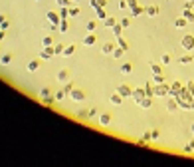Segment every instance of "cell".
I'll list each match as a JSON object with an SVG mask.
<instances>
[{
    "instance_id": "cell-1",
    "label": "cell",
    "mask_w": 194,
    "mask_h": 167,
    "mask_svg": "<svg viewBox=\"0 0 194 167\" xmlns=\"http://www.w3.org/2000/svg\"><path fill=\"white\" fill-rule=\"evenodd\" d=\"M168 94H170V88H168L164 82L156 84V88H155V96H156V98H166Z\"/></svg>"
},
{
    "instance_id": "cell-2",
    "label": "cell",
    "mask_w": 194,
    "mask_h": 167,
    "mask_svg": "<svg viewBox=\"0 0 194 167\" xmlns=\"http://www.w3.org/2000/svg\"><path fill=\"white\" fill-rule=\"evenodd\" d=\"M180 44H182V48L184 50H194V36H190V34H186V36H182V40H180Z\"/></svg>"
},
{
    "instance_id": "cell-3",
    "label": "cell",
    "mask_w": 194,
    "mask_h": 167,
    "mask_svg": "<svg viewBox=\"0 0 194 167\" xmlns=\"http://www.w3.org/2000/svg\"><path fill=\"white\" fill-rule=\"evenodd\" d=\"M46 18L50 20L52 28H58V24L62 22V16H60V14H56V12H48V14H46Z\"/></svg>"
},
{
    "instance_id": "cell-4",
    "label": "cell",
    "mask_w": 194,
    "mask_h": 167,
    "mask_svg": "<svg viewBox=\"0 0 194 167\" xmlns=\"http://www.w3.org/2000/svg\"><path fill=\"white\" fill-rule=\"evenodd\" d=\"M117 92H119V94H121L123 98H131V96H133V90H131V88H129L127 84H121V86L117 88Z\"/></svg>"
},
{
    "instance_id": "cell-5",
    "label": "cell",
    "mask_w": 194,
    "mask_h": 167,
    "mask_svg": "<svg viewBox=\"0 0 194 167\" xmlns=\"http://www.w3.org/2000/svg\"><path fill=\"white\" fill-rule=\"evenodd\" d=\"M137 106H139V108H143V110H149V108L153 106V98L145 96V98H141V100L137 102Z\"/></svg>"
},
{
    "instance_id": "cell-6",
    "label": "cell",
    "mask_w": 194,
    "mask_h": 167,
    "mask_svg": "<svg viewBox=\"0 0 194 167\" xmlns=\"http://www.w3.org/2000/svg\"><path fill=\"white\" fill-rule=\"evenodd\" d=\"M70 98H72L73 102H83V100H85V94H83L81 90H72V94H70Z\"/></svg>"
},
{
    "instance_id": "cell-7",
    "label": "cell",
    "mask_w": 194,
    "mask_h": 167,
    "mask_svg": "<svg viewBox=\"0 0 194 167\" xmlns=\"http://www.w3.org/2000/svg\"><path fill=\"white\" fill-rule=\"evenodd\" d=\"M95 42H97V36H95L93 32H89V34L83 38V42H81V44H83V46H95Z\"/></svg>"
},
{
    "instance_id": "cell-8",
    "label": "cell",
    "mask_w": 194,
    "mask_h": 167,
    "mask_svg": "<svg viewBox=\"0 0 194 167\" xmlns=\"http://www.w3.org/2000/svg\"><path fill=\"white\" fill-rule=\"evenodd\" d=\"M58 82L60 84L70 82V72H68V70H60V72H58Z\"/></svg>"
},
{
    "instance_id": "cell-9",
    "label": "cell",
    "mask_w": 194,
    "mask_h": 167,
    "mask_svg": "<svg viewBox=\"0 0 194 167\" xmlns=\"http://www.w3.org/2000/svg\"><path fill=\"white\" fill-rule=\"evenodd\" d=\"M52 56H56V54H54V48H50V46L44 48V50L40 52V58H44V60H50Z\"/></svg>"
},
{
    "instance_id": "cell-10",
    "label": "cell",
    "mask_w": 194,
    "mask_h": 167,
    "mask_svg": "<svg viewBox=\"0 0 194 167\" xmlns=\"http://www.w3.org/2000/svg\"><path fill=\"white\" fill-rule=\"evenodd\" d=\"M145 96H147V94H145V90H143V88H137V90H133V96H131V98H133L135 102H139V100H141V98H145Z\"/></svg>"
},
{
    "instance_id": "cell-11",
    "label": "cell",
    "mask_w": 194,
    "mask_h": 167,
    "mask_svg": "<svg viewBox=\"0 0 194 167\" xmlns=\"http://www.w3.org/2000/svg\"><path fill=\"white\" fill-rule=\"evenodd\" d=\"M109 102H111L113 106H121V104H123V96H121L119 92H115V94H113V96L109 98Z\"/></svg>"
},
{
    "instance_id": "cell-12",
    "label": "cell",
    "mask_w": 194,
    "mask_h": 167,
    "mask_svg": "<svg viewBox=\"0 0 194 167\" xmlns=\"http://www.w3.org/2000/svg\"><path fill=\"white\" fill-rule=\"evenodd\" d=\"M99 124L101 125H111V114H101V116H99Z\"/></svg>"
},
{
    "instance_id": "cell-13",
    "label": "cell",
    "mask_w": 194,
    "mask_h": 167,
    "mask_svg": "<svg viewBox=\"0 0 194 167\" xmlns=\"http://www.w3.org/2000/svg\"><path fill=\"white\" fill-rule=\"evenodd\" d=\"M113 50H115V46H113V44H109V42H105V44H103V48H101V52H103L105 56L113 54Z\"/></svg>"
},
{
    "instance_id": "cell-14",
    "label": "cell",
    "mask_w": 194,
    "mask_h": 167,
    "mask_svg": "<svg viewBox=\"0 0 194 167\" xmlns=\"http://www.w3.org/2000/svg\"><path fill=\"white\" fill-rule=\"evenodd\" d=\"M166 110H168L170 114L176 112V110H178V102H176V100H168V102H166Z\"/></svg>"
},
{
    "instance_id": "cell-15",
    "label": "cell",
    "mask_w": 194,
    "mask_h": 167,
    "mask_svg": "<svg viewBox=\"0 0 194 167\" xmlns=\"http://www.w3.org/2000/svg\"><path fill=\"white\" fill-rule=\"evenodd\" d=\"M115 24H117V20L113 18V16H107V18H103V26H105V28H113Z\"/></svg>"
},
{
    "instance_id": "cell-16",
    "label": "cell",
    "mask_w": 194,
    "mask_h": 167,
    "mask_svg": "<svg viewBox=\"0 0 194 167\" xmlns=\"http://www.w3.org/2000/svg\"><path fill=\"white\" fill-rule=\"evenodd\" d=\"M180 92H182V86H180V84H178V82H174V84H172V86H170V94H172L174 98H176V96H178Z\"/></svg>"
},
{
    "instance_id": "cell-17",
    "label": "cell",
    "mask_w": 194,
    "mask_h": 167,
    "mask_svg": "<svg viewBox=\"0 0 194 167\" xmlns=\"http://www.w3.org/2000/svg\"><path fill=\"white\" fill-rule=\"evenodd\" d=\"M186 24H188V20H186L184 16H180V18H176V20H174V28H184Z\"/></svg>"
},
{
    "instance_id": "cell-18",
    "label": "cell",
    "mask_w": 194,
    "mask_h": 167,
    "mask_svg": "<svg viewBox=\"0 0 194 167\" xmlns=\"http://www.w3.org/2000/svg\"><path fill=\"white\" fill-rule=\"evenodd\" d=\"M73 52H75V46L72 44V46H66V48H64V54H62V56L70 58V56H73Z\"/></svg>"
},
{
    "instance_id": "cell-19",
    "label": "cell",
    "mask_w": 194,
    "mask_h": 167,
    "mask_svg": "<svg viewBox=\"0 0 194 167\" xmlns=\"http://www.w3.org/2000/svg\"><path fill=\"white\" fill-rule=\"evenodd\" d=\"M145 12H147V16L155 18L156 14H158V8H156V6H149V8H145Z\"/></svg>"
},
{
    "instance_id": "cell-20",
    "label": "cell",
    "mask_w": 194,
    "mask_h": 167,
    "mask_svg": "<svg viewBox=\"0 0 194 167\" xmlns=\"http://www.w3.org/2000/svg\"><path fill=\"white\" fill-rule=\"evenodd\" d=\"M182 16L188 20V22H194V12L190 10V8H184V12H182Z\"/></svg>"
},
{
    "instance_id": "cell-21",
    "label": "cell",
    "mask_w": 194,
    "mask_h": 167,
    "mask_svg": "<svg viewBox=\"0 0 194 167\" xmlns=\"http://www.w3.org/2000/svg\"><path fill=\"white\" fill-rule=\"evenodd\" d=\"M95 16H97L99 20H103V18H107V14H105V10H103V6H97V8H95Z\"/></svg>"
},
{
    "instance_id": "cell-22",
    "label": "cell",
    "mask_w": 194,
    "mask_h": 167,
    "mask_svg": "<svg viewBox=\"0 0 194 167\" xmlns=\"http://www.w3.org/2000/svg\"><path fill=\"white\" fill-rule=\"evenodd\" d=\"M10 62H12V56H10V54H4V56H0V64H2V66H8Z\"/></svg>"
},
{
    "instance_id": "cell-23",
    "label": "cell",
    "mask_w": 194,
    "mask_h": 167,
    "mask_svg": "<svg viewBox=\"0 0 194 167\" xmlns=\"http://www.w3.org/2000/svg\"><path fill=\"white\" fill-rule=\"evenodd\" d=\"M105 4H107V0H91V2H89V6H91L93 10H95L97 6H105Z\"/></svg>"
},
{
    "instance_id": "cell-24",
    "label": "cell",
    "mask_w": 194,
    "mask_h": 167,
    "mask_svg": "<svg viewBox=\"0 0 194 167\" xmlns=\"http://www.w3.org/2000/svg\"><path fill=\"white\" fill-rule=\"evenodd\" d=\"M38 68H40V64L36 62V60H32V62L28 64V72H32V74H34V72H38Z\"/></svg>"
},
{
    "instance_id": "cell-25",
    "label": "cell",
    "mask_w": 194,
    "mask_h": 167,
    "mask_svg": "<svg viewBox=\"0 0 194 167\" xmlns=\"http://www.w3.org/2000/svg\"><path fill=\"white\" fill-rule=\"evenodd\" d=\"M123 52H125V48H121V46H119V48H115V50H113V54H111V56H113L115 60H119V58L123 56Z\"/></svg>"
},
{
    "instance_id": "cell-26",
    "label": "cell",
    "mask_w": 194,
    "mask_h": 167,
    "mask_svg": "<svg viewBox=\"0 0 194 167\" xmlns=\"http://www.w3.org/2000/svg\"><path fill=\"white\" fill-rule=\"evenodd\" d=\"M178 62H180V64H190V62H192V54H184V56H180Z\"/></svg>"
},
{
    "instance_id": "cell-27",
    "label": "cell",
    "mask_w": 194,
    "mask_h": 167,
    "mask_svg": "<svg viewBox=\"0 0 194 167\" xmlns=\"http://www.w3.org/2000/svg\"><path fill=\"white\" fill-rule=\"evenodd\" d=\"M131 72H133V66H131V64H129V62H127V64H123V66H121V74H131Z\"/></svg>"
},
{
    "instance_id": "cell-28",
    "label": "cell",
    "mask_w": 194,
    "mask_h": 167,
    "mask_svg": "<svg viewBox=\"0 0 194 167\" xmlns=\"http://www.w3.org/2000/svg\"><path fill=\"white\" fill-rule=\"evenodd\" d=\"M111 30H113V34H115V38H117V36H123V26H121V24H115V26H113Z\"/></svg>"
},
{
    "instance_id": "cell-29",
    "label": "cell",
    "mask_w": 194,
    "mask_h": 167,
    "mask_svg": "<svg viewBox=\"0 0 194 167\" xmlns=\"http://www.w3.org/2000/svg\"><path fill=\"white\" fill-rule=\"evenodd\" d=\"M58 30H60V32H68V22H66V18H62V22L58 24Z\"/></svg>"
},
{
    "instance_id": "cell-30",
    "label": "cell",
    "mask_w": 194,
    "mask_h": 167,
    "mask_svg": "<svg viewBox=\"0 0 194 167\" xmlns=\"http://www.w3.org/2000/svg\"><path fill=\"white\" fill-rule=\"evenodd\" d=\"M184 151H186V153H192L194 151V139H190V141L184 145Z\"/></svg>"
},
{
    "instance_id": "cell-31",
    "label": "cell",
    "mask_w": 194,
    "mask_h": 167,
    "mask_svg": "<svg viewBox=\"0 0 194 167\" xmlns=\"http://www.w3.org/2000/svg\"><path fill=\"white\" fill-rule=\"evenodd\" d=\"M145 94H147L149 98H155V90L151 88V84H147V86H145Z\"/></svg>"
},
{
    "instance_id": "cell-32",
    "label": "cell",
    "mask_w": 194,
    "mask_h": 167,
    "mask_svg": "<svg viewBox=\"0 0 194 167\" xmlns=\"http://www.w3.org/2000/svg\"><path fill=\"white\" fill-rule=\"evenodd\" d=\"M85 30H87V32H95V22H93V20H89V22L85 24Z\"/></svg>"
},
{
    "instance_id": "cell-33",
    "label": "cell",
    "mask_w": 194,
    "mask_h": 167,
    "mask_svg": "<svg viewBox=\"0 0 194 167\" xmlns=\"http://www.w3.org/2000/svg\"><path fill=\"white\" fill-rule=\"evenodd\" d=\"M153 82H155V84H162V82H164L162 74H153Z\"/></svg>"
},
{
    "instance_id": "cell-34",
    "label": "cell",
    "mask_w": 194,
    "mask_h": 167,
    "mask_svg": "<svg viewBox=\"0 0 194 167\" xmlns=\"http://www.w3.org/2000/svg\"><path fill=\"white\" fill-rule=\"evenodd\" d=\"M72 90H73V84H72V82H66V86H64V92L70 96V94H72Z\"/></svg>"
},
{
    "instance_id": "cell-35",
    "label": "cell",
    "mask_w": 194,
    "mask_h": 167,
    "mask_svg": "<svg viewBox=\"0 0 194 167\" xmlns=\"http://www.w3.org/2000/svg\"><path fill=\"white\" fill-rule=\"evenodd\" d=\"M151 72H153V74H160V66L155 64V62H151Z\"/></svg>"
},
{
    "instance_id": "cell-36",
    "label": "cell",
    "mask_w": 194,
    "mask_h": 167,
    "mask_svg": "<svg viewBox=\"0 0 194 167\" xmlns=\"http://www.w3.org/2000/svg\"><path fill=\"white\" fill-rule=\"evenodd\" d=\"M139 14H143V8H141V6H135V8L131 10V16H139Z\"/></svg>"
},
{
    "instance_id": "cell-37",
    "label": "cell",
    "mask_w": 194,
    "mask_h": 167,
    "mask_svg": "<svg viewBox=\"0 0 194 167\" xmlns=\"http://www.w3.org/2000/svg\"><path fill=\"white\" fill-rule=\"evenodd\" d=\"M119 24H121L123 28H129V26H131V20H129V18H121V20H119Z\"/></svg>"
},
{
    "instance_id": "cell-38",
    "label": "cell",
    "mask_w": 194,
    "mask_h": 167,
    "mask_svg": "<svg viewBox=\"0 0 194 167\" xmlns=\"http://www.w3.org/2000/svg\"><path fill=\"white\" fill-rule=\"evenodd\" d=\"M54 54H56V56H62V54H64V46H62V44H58V46L54 48Z\"/></svg>"
},
{
    "instance_id": "cell-39",
    "label": "cell",
    "mask_w": 194,
    "mask_h": 167,
    "mask_svg": "<svg viewBox=\"0 0 194 167\" xmlns=\"http://www.w3.org/2000/svg\"><path fill=\"white\" fill-rule=\"evenodd\" d=\"M50 96H52V94H50L48 88H42V90H40V98H50Z\"/></svg>"
},
{
    "instance_id": "cell-40",
    "label": "cell",
    "mask_w": 194,
    "mask_h": 167,
    "mask_svg": "<svg viewBox=\"0 0 194 167\" xmlns=\"http://www.w3.org/2000/svg\"><path fill=\"white\" fill-rule=\"evenodd\" d=\"M42 46H44V48H48V46H52V36H46V38L42 40Z\"/></svg>"
},
{
    "instance_id": "cell-41",
    "label": "cell",
    "mask_w": 194,
    "mask_h": 167,
    "mask_svg": "<svg viewBox=\"0 0 194 167\" xmlns=\"http://www.w3.org/2000/svg\"><path fill=\"white\" fill-rule=\"evenodd\" d=\"M60 16H62V18H68V16H70V10H68L66 6H62V10H60Z\"/></svg>"
},
{
    "instance_id": "cell-42",
    "label": "cell",
    "mask_w": 194,
    "mask_h": 167,
    "mask_svg": "<svg viewBox=\"0 0 194 167\" xmlns=\"http://www.w3.org/2000/svg\"><path fill=\"white\" fill-rule=\"evenodd\" d=\"M160 64H162V66H166V64H170V56H168V54H164V56L160 58Z\"/></svg>"
},
{
    "instance_id": "cell-43",
    "label": "cell",
    "mask_w": 194,
    "mask_h": 167,
    "mask_svg": "<svg viewBox=\"0 0 194 167\" xmlns=\"http://www.w3.org/2000/svg\"><path fill=\"white\" fill-rule=\"evenodd\" d=\"M54 100H56V98H52V96H50V98H42V104H44V106H52Z\"/></svg>"
},
{
    "instance_id": "cell-44",
    "label": "cell",
    "mask_w": 194,
    "mask_h": 167,
    "mask_svg": "<svg viewBox=\"0 0 194 167\" xmlns=\"http://www.w3.org/2000/svg\"><path fill=\"white\" fill-rule=\"evenodd\" d=\"M66 96H68V94H66V92L62 90V92H58V94H56V100H58V102H62V100H64Z\"/></svg>"
},
{
    "instance_id": "cell-45",
    "label": "cell",
    "mask_w": 194,
    "mask_h": 167,
    "mask_svg": "<svg viewBox=\"0 0 194 167\" xmlns=\"http://www.w3.org/2000/svg\"><path fill=\"white\" fill-rule=\"evenodd\" d=\"M186 92H188V94H190V96L194 98V84H192V82H190L188 86H186Z\"/></svg>"
},
{
    "instance_id": "cell-46",
    "label": "cell",
    "mask_w": 194,
    "mask_h": 167,
    "mask_svg": "<svg viewBox=\"0 0 194 167\" xmlns=\"http://www.w3.org/2000/svg\"><path fill=\"white\" fill-rule=\"evenodd\" d=\"M77 14H79V8H77V6L70 8V16H77Z\"/></svg>"
},
{
    "instance_id": "cell-47",
    "label": "cell",
    "mask_w": 194,
    "mask_h": 167,
    "mask_svg": "<svg viewBox=\"0 0 194 167\" xmlns=\"http://www.w3.org/2000/svg\"><path fill=\"white\" fill-rule=\"evenodd\" d=\"M117 42H119V46H121V48H125V50H127V42L123 40L121 36H117Z\"/></svg>"
},
{
    "instance_id": "cell-48",
    "label": "cell",
    "mask_w": 194,
    "mask_h": 167,
    "mask_svg": "<svg viewBox=\"0 0 194 167\" xmlns=\"http://www.w3.org/2000/svg\"><path fill=\"white\" fill-rule=\"evenodd\" d=\"M137 4H139V0H127V6H129V8H135Z\"/></svg>"
},
{
    "instance_id": "cell-49",
    "label": "cell",
    "mask_w": 194,
    "mask_h": 167,
    "mask_svg": "<svg viewBox=\"0 0 194 167\" xmlns=\"http://www.w3.org/2000/svg\"><path fill=\"white\" fill-rule=\"evenodd\" d=\"M95 116H97V110H95V108H93V110H89V112H87V118H95Z\"/></svg>"
},
{
    "instance_id": "cell-50",
    "label": "cell",
    "mask_w": 194,
    "mask_h": 167,
    "mask_svg": "<svg viewBox=\"0 0 194 167\" xmlns=\"http://www.w3.org/2000/svg\"><path fill=\"white\" fill-rule=\"evenodd\" d=\"M119 8L125 10V8H127V0H119Z\"/></svg>"
},
{
    "instance_id": "cell-51",
    "label": "cell",
    "mask_w": 194,
    "mask_h": 167,
    "mask_svg": "<svg viewBox=\"0 0 194 167\" xmlns=\"http://www.w3.org/2000/svg\"><path fill=\"white\" fill-rule=\"evenodd\" d=\"M77 118H79V120H83V118H87V112H83V110H81V112H77Z\"/></svg>"
},
{
    "instance_id": "cell-52",
    "label": "cell",
    "mask_w": 194,
    "mask_h": 167,
    "mask_svg": "<svg viewBox=\"0 0 194 167\" xmlns=\"http://www.w3.org/2000/svg\"><path fill=\"white\" fill-rule=\"evenodd\" d=\"M151 137H153V139H158V131H156V129H155V131H151Z\"/></svg>"
},
{
    "instance_id": "cell-53",
    "label": "cell",
    "mask_w": 194,
    "mask_h": 167,
    "mask_svg": "<svg viewBox=\"0 0 194 167\" xmlns=\"http://www.w3.org/2000/svg\"><path fill=\"white\" fill-rule=\"evenodd\" d=\"M190 110H194V100H192V102H190Z\"/></svg>"
},
{
    "instance_id": "cell-54",
    "label": "cell",
    "mask_w": 194,
    "mask_h": 167,
    "mask_svg": "<svg viewBox=\"0 0 194 167\" xmlns=\"http://www.w3.org/2000/svg\"><path fill=\"white\" fill-rule=\"evenodd\" d=\"M190 131H192V133H194V124H192V125H190Z\"/></svg>"
},
{
    "instance_id": "cell-55",
    "label": "cell",
    "mask_w": 194,
    "mask_h": 167,
    "mask_svg": "<svg viewBox=\"0 0 194 167\" xmlns=\"http://www.w3.org/2000/svg\"><path fill=\"white\" fill-rule=\"evenodd\" d=\"M2 22H4V16H0V24H2Z\"/></svg>"
},
{
    "instance_id": "cell-56",
    "label": "cell",
    "mask_w": 194,
    "mask_h": 167,
    "mask_svg": "<svg viewBox=\"0 0 194 167\" xmlns=\"http://www.w3.org/2000/svg\"><path fill=\"white\" fill-rule=\"evenodd\" d=\"M38 2H40V0H38Z\"/></svg>"
}]
</instances>
